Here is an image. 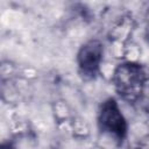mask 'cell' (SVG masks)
Masks as SVG:
<instances>
[{
  "instance_id": "cell-3",
  "label": "cell",
  "mask_w": 149,
  "mask_h": 149,
  "mask_svg": "<svg viewBox=\"0 0 149 149\" xmlns=\"http://www.w3.org/2000/svg\"><path fill=\"white\" fill-rule=\"evenodd\" d=\"M104 48L99 40H90L84 43L77 54V64L80 76L85 80L94 79L102 61Z\"/></svg>"
},
{
  "instance_id": "cell-2",
  "label": "cell",
  "mask_w": 149,
  "mask_h": 149,
  "mask_svg": "<svg viewBox=\"0 0 149 149\" xmlns=\"http://www.w3.org/2000/svg\"><path fill=\"white\" fill-rule=\"evenodd\" d=\"M98 127L100 132L112 135L119 142L125 140L128 126L114 98H108L100 105L98 112Z\"/></svg>"
},
{
  "instance_id": "cell-4",
  "label": "cell",
  "mask_w": 149,
  "mask_h": 149,
  "mask_svg": "<svg viewBox=\"0 0 149 149\" xmlns=\"http://www.w3.org/2000/svg\"><path fill=\"white\" fill-rule=\"evenodd\" d=\"M0 149H15V148H14V146H13L12 143L6 142V143H2V144H1V148H0Z\"/></svg>"
},
{
  "instance_id": "cell-1",
  "label": "cell",
  "mask_w": 149,
  "mask_h": 149,
  "mask_svg": "<svg viewBox=\"0 0 149 149\" xmlns=\"http://www.w3.org/2000/svg\"><path fill=\"white\" fill-rule=\"evenodd\" d=\"M147 81V73L137 63H122L113 74V84L118 94L128 101H135L143 92Z\"/></svg>"
}]
</instances>
